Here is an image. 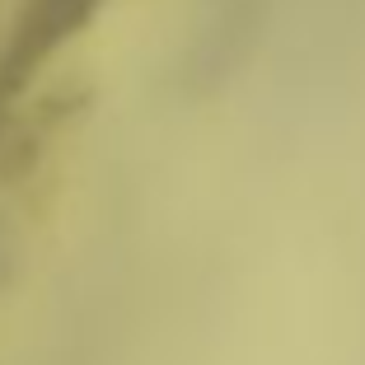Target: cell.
Returning <instances> with one entry per match:
<instances>
[{
  "instance_id": "obj_1",
  "label": "cell",
  "mask_w": 365,
  "mask_h": 365,
  "mask_svg": "<svg viewBox=\"0 0 365 365\" xmlns=\"http://www.w3.org/2000/svg\"><path fill=\"white\" fill-rule=\"evenodd\" d=\"M94 5L98 0H33L24 24H19V33H14L10 52H5V71H0L5 89L24 85L66 38H76V33L85 29V19L94 14Z\"/></svg>"
}]
</instances>
